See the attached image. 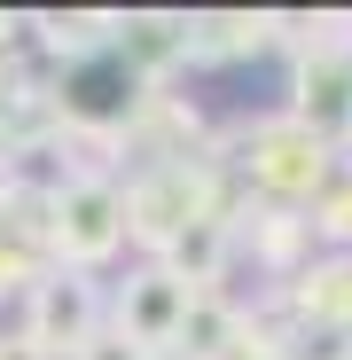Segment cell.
Wrapping results in <instances>:
<instances>
[{"instance_id":"obj_1","label":"cell","mask_w":352,"mask_h":360,"mask_svg":"<svg viewBox=\"0 0 352 360\" xmlns=\"http://www.w3.org/2000/svg\"><path fill=\"white\" fill-rule=\"evenodd\" d=\"M227 157H235V180H243L251 204H282V212H306L329 180H337V141H321L313 126H298L289 110H266V117H243L227 126Z\"/></svg>"},{"instance_id":"obj_2","label":"cell","mask_w":352,"mask_h":360,"mask_svg":"<svg viewBox=\"0 0 352 360\" xmlns=\"http://www.w3.org/2000/svg\"><path fill=\"white\" fill-rule=\"evenodd\" d=\"M117 251H126V180H110V172L63 180L47 204V266L102 274Z\"/></svg>"},{"instance_id":"obj_3","label":"cell","mask_w":352,"mask_h":360,"mask_svg":"<svg viewBox=\"0 0 352 360\" xmlns=\"http://www.w3.org/2000/svg\"><path fill=\"white\" fill-rule=\"evenodd\" d=\"M39 352L55 360H79L102 329H110V290L102 274H71V266H47L32 290H24V321H16Z\"/></svg>"},{"instance_id":"obj_4","label":"cell","mask_w":352,"mask_h":360,"mask_svg":"<svg viewBox=\"0 0 352 360\" xmlns=\"http://www.w3.org/2000/svg\"><path fill=\"white\" fill-rule=\"evenodd\" d=\"M188 297H196L188 282H172L149 259V266H133L126 282L110 290V329L126 337L133 352H172V345H181V321H188Z\"/></svg>"},{"instance_id":"obj_5","label":"cell","mask_w":352,"mask_h":360,"mask_svg":"<svg viewBox=\"0 0 352 360\" xmlns=\"http://www.w3.org/2000/svg\"><path fill=\"white\" fill-rule=\"evenodd\" d=\"M282 306L298 314V329L313 337H352V251H313L298 274L282 282Z\"/></svg>"},{"instance_id":"obj_6","label":"cell","mask_w":352,"mask_h":360,"mask_svg":"<svg viewBox=\"0 0 352 360\" xmlns=\"http://www.w3.org/2000/svg\"><path fill=\"white\" fill-rule=\"evenodd\" d=\"M117 63L141 86H172V71H188V16H172V8L117 16Z\"/></svg>"},{"instance_id":"obj_7","label":"cell","mask_w":352,"mask_h":360,"mask_svg":"<svg viewBox=\"0 0 352 360\" xmlns=\"http://www.w3.org/2000/svg\"><path fill=\"white\" fill-rule=\"evenodd\" d=\"M274 47V16H251V8H219V16H188V63L211 71V63H243V55Z\"/></svg>"},{"instance_id":"obj_8","label":"cell","mask_w":352,"mask_h":360,"mask_svg":"<svg viewBox=\"0 0 352 360\" xmlns=\"http://www.w3.org/2000/svg\"><path fill=\"white\" fill-rule=\"evenodd\" d=\"M32 47L47 55V63H94V55H110L117 47V16L110 8H55V16H32Z\"/></svg>"},{"instance_id":"obj_9","label":"cell","mask_w":352,"mask_h":360,"mask_svg":"<svg viewBox=\"0 0 352 360\" xmlns=\"http://www.w3.org/2000/svg\"><path fill=\"white\" fill-rule=\"evenodd\" d=\"M227 259H235V219H196L181 243H164V274L188 282V290H219L227 282Z\"/></svg>"},{"instance_id":"obj_10","label":"cell","mask_w":352,"mask_h":360,"mask_svg":"<svg viewBox=\"0 0 352 360\" xmlns=\"http://www.w3.org/2000/svg\"><path fill=\"white\" fill-rule=\"evenodd\" d=\"M79 360H149V352H133V345L117 337V329H102V337H94V345L79 352Z\"/></svg>"},{"instance_id":"obj_11","label":"cell","mask_w":352,"mask_h":360,"mask_svg":"<svg viewBox=\"0 0 352 360\" xmlns=\"http://www.w3.org/2000/svg\"><path fill=\"white\" fill-rule=\"evenodd\" d=\"M0 360H55V352H39L24 329H0Z\"/></svg>"}]
</instances>
